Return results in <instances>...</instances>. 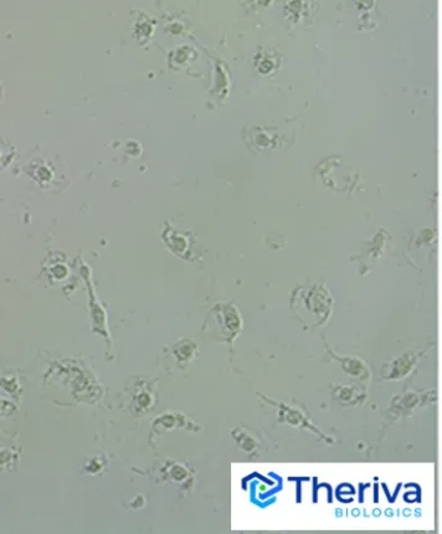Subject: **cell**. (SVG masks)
<instances>
[{
  "label": "cell",
  "instance_id": "1",
  "mask_svg": "<svg viewBox=\"0 0 442 534\" xmlns=\"http://www.w3.org/2000/svg\"><path fill=\"white\" fill-rule=\"evenodd\" d=\"M303 307L306 312L312 314V318L318 320V325L325 323L329 317L332 300L326 290L316 287L309 292V296H302Z\"/></svg>",
  "mask_w": 442,
  "mask_h": 534
},
{
  "label": "cell",
  "instance_id": "2",
  "mask_svg": "<svg viewBox=\"0 0 442 534\" xmlns=\"http://www.w3.org/2000/svg\"><path fill=\"white\" fill-rule=\"evenodd\" d=\"M418 357L419 355L416 353H407L402 357L391 360L388 366H384V371H386V373H383V377L385 379H402L407 377V374L415 368Z\"/></svg>",
  "mask_w": 442,
  "mask_h": 534
},
{
  "label": "cell",
  "instance_id": "3",
  "mask_svg": "<svg viewBox=\"0 0 442 534\" xmlns=\"http://www.w3.org/2000/svg\"><path fill=\"white\" fill-rule=\"evenodd\" d=\"M338 359L342 363L344 371L350 373V375L359 377L361 379H367V378L369 379V375H370L369 369L361 359H357L353 357H345V358H338Z\"/></svg>",
  "mask_w": 442,
  "mask_h": 534
},
{
  "label": "cell",
  "instance_id": "4",
  "mask_svg": "<svg viewBox=\"0 0 442 534\" xmlns=\"http://www.w3.org/2000/svg\"><path fill=\"white\" fill-rule=\"evenodd\" d=\"M336 398L344 403V404H357L359 403V398L364 399L366 398V391L359 393V389L355 388V385L347 387V385H339V388L336 393Z\"/></svg>",
  "mask_w": 442,
  "mask_h": 534
}]
</instances>
